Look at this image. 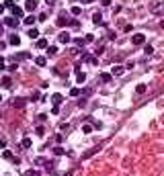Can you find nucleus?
<instances>
[{
    "label": "nucleus",
    "mask_w": 164,
    "mask_h": 176,
    "mask_svg": "<svg viewBox=\"0 0 164 176\" xmlns=\"http://www.w3.org/2000/svg\"><path fill=\"white\" fill-rule=\"evenodd\" d=\"M4 25H6V27H12V29H14V27H19V25H21V21H19L17 16H8V19H4Z\"/></svg>",
    "instance_id": "obj_1"
},
{
    "label": "nucleus",
    "mask_w": 164,
    "mask_h": 176,
    "mask_svg": "<svg viewBox=\"0 0 164 176\" xmlns=\"http://www.w3.org/2000/svg\"><path fill=\"white\" fill-rule=\"evenodd\" d=\"M131 43H133V45H144V43H146V35H140V33L133 35L131 37Z\"/></svg>",
    "instance_id": "obj_2"
},
{
    "label": "nucleus",
    "mask_w": 164,
    "mask_h": 176,
    "mask_svg": "<svg viewBox=\"0 0 164 176\" xmlns=\"http://www.w3.org/2000/svg\"><path fill=\"white\" fill-rule=\"evenodd\" d=\"M150 8H152L154 14H162V12H164V2H162V4H154V6H150Z\"/></svg>",
    "instance_id": "obj_3"
},
{
    "label": "nucleus",
    "mask_w": 164,
    "mask_h": 176,
    "mask_svg": "<svg viewBox=\"0 0 164 176\" xmlns=\"http://www.w3.org/2000/svg\"><path fill=\"white\" fill-rule=\"evenodd\" d=\"M25 8H27V10H35L37 8V0H27V2H25Z\"/></svg>",
    "instance_id": "obj_4"
},
{
    "label": "nucleus",
    "mask_w": 164,
    "mask_h": 176,
    "mask_svg": "<svg viewBox=\"0 0 164 176\" xmlns=\"http://www.w3.org/2000/svg\"><path fill=\"white\" fill-rule=\"evenodd\" d=\"M123 72H125V68H123V66H113V70H111V74H113V76H121Z\"/></svg>",
    "instance_id": "obj_5"
},
{
    "label": "nucleus",
    "mask_w": 164,
    "mask_h": 176,
    "mask_svg": "<svg viewBox=\"0 0 164 176\" xmlns=\"http://www.w3.org/2000/svg\"><path fill=\"white\" fill-rule=\"evenodd\" d=\"M11 10H12V16H17V19H19V16H23V8H21V6H17V4L12 6Z\"/></svg>",
    "instance_id": "obj_6"
},
{
    "label": "nucleus",
    "mask_w": 164,
    "mask_h": 176,
    "mask_svg": "<svg viewBox=\"0 0 164 176\" xmlns=\"http://www.w3.org/2000/svg\"><path fill=\"white\" fill-rule=\"evenodd\" d=\"M0 86H2V88H11V86H12L11 78H8V76H6V78H2V80H0Z\"/></svg>",
    "instance_id": "obj_7"
},
{
    "label": "nucleus",
    "mask_w": 164,
    "mask_h": 176,
    "mask_svg": "<svg viewBox=\"0 0 164 176\" xmlns=\"http://www.w3.org/2000/svg\"><path fill=\"white\" fill-rule=\"evenodd\" d=\"M8 43H11V45H21V37H19V35H11Z\"/></svg>",
    "instance_id": "obj_8"
},
{
    "label": "nucleus",
    "mask_w": 164,
    "mask_h": 176,
    "mask_svg": "<svg viewBox=\"0 0 164 176\" xmlns=\"http://www.w3.org/2000/svg\"><path fill=\"white\" fill-rule=\"evenodd\" d=\"M93 21H94V25H103V14H101V12H94Z\"/></svg>",
    "instance_id": "obj_9"
},
{
    "label": "nucleus",
    "mask_w": 164,
    "mask_h": 176,
    "mask_svg": "<svg viewBox=\"0 0 164 176\" xmlns=\"http://www.w3.org/2000/svg\"><path fill=\"white\" fill-rule=\"evenodd\" d=\"M35 64H37V66H41V68H43V66L47 64V58H43V55H39V58H35Z\"/></svg>",
    "instance_id": "obj_10"
},
{
    "label": "nucleus",
    "mask_w": 164,
    "mask_h": 176,
    "mask_svg": "<svg viewBox=\"0 0 164 176\" xmlns=\"http://www.w3.org/2000/svg\"><path fill=\"white\" fill-rule=\"evenodd\" d=\"M25 25H27V27H33V25H35V16H33V14H31V16H25Z\"/></svg>",
    "instance_id": "obj_11"
},
{
    "label": "nucleus",
    "mask_w": 164,
    "mask_h": 176,
    "mask_svg": "<svg viewBox=\"0 0 164 176\" xmlns=\"http://www.w3.org/2000/svg\"><path fill=\"white\" fill-rule=\"evenodd\" d=\"M51 100H53V106H59V103H62V94H53Z\"/></svg>",
    "instance_id": "obj_12"
},
{
    "label": "nucleus",
    "mask_w": 164,
    "mask_h": 176,
    "mask_svg": "<svg viewBox=\"0 0 164 176\" xmlns=\"http://www.w3.org/2000/svg\"><path fill=\"white\" fill-rule=\"evenodd\" d=\"M12 105L17 106V109H23V106H25V98H14V103H12Z\"/></svg>",
    "instance_id": "obj_13"
},
{
    "label": "nucleus",
    "mask_w": 164,
    "mask_h": 176,
    "mask_svg": "<svg viewBox=\"0 0 164 176\" xmlns=\"http://www.w3.org/2000/svg\"><path fill=\"white\" fill-rule=\"evenodd\" d=\"M37 47H39V49H47L49 45H47L45 39H37Z\"/></svg>",
    "instance_id": "obj_14"
},
{
    "label": "nucleus",
    "mask_w": 164,
    "mask_h": 176,
    "mask_svg": "<svg viewBox=\"0 0 164 176\" xmlns=\"http://www.w3.org/2000/svg\"><path fill=\"white\" fill-rule=\"evenodd\" d=\"M56 53H58V47H56V45H49V47H47V55H49V58H51V55H56Z\"/></svg>",
    "instance_id": "obj_15"
},
{
    "label": "nucleus",
    "mask_w": 164,
    "mask_h": 176,
    "mask_svg": "<svg viewBox=\"0 0 164 176\" xmlns=\"http://www.w3.org/2000/svg\"><path fill=\"white\" fill-rule=\"evenodd\" d=\"M59 41L62 43H70V35L68 33H59Z\"/></svg>",
    "instance_id": "obj_16"
},
{
    "label": "nucleus",
    "mask_w": 164,
    "mask_h": 176,
    "mask_svg": "<svg viewBox=\"0 0 164 176\" xmlns=\"http://www.w3.org/2000/svg\"><path fill=\"white\" fill-rule=\"evenodd\" d=\"M58 25H59V27H66V25H68V19H66V16L62 14V16L58 19Z\"/></svg>",
    "instance_id": "obj_17"
},
{
    "label": "nucleus",
    "mask_w": 164,
    "mask_h": 176,
    "mask_svg": "<svg viewBox=\"0 0 164 176\" xmlns=\"http://www.w3.org/2000/svg\"><path fill=\"white\" fill-rule=\"evenodd\" d=\"M29 37H31V39H37V37H39V31H37V29H29Z\"/></svg>",
    "instance_id": "obj_18"
},
{
    "label": "nucleus",
    "mask_w": 164,
    "mask_h": 176,
    "mask_svg": "<svg viewBox=\"0 0 164 176\" xmlns=\"http://www.w3.org/2000/svg\"><path fill=\"white\" fill-rule=\"evenodd\" d=\"M76 80H78V84H82L84 80H86V76H84L82 72H78V74H76Z\"/></svg>",
    "instance_id": "obj_19"
},
{
    "label": "nucleus",
    "mask_w": 164,
    "mask_h": 176,
    "mask_svg": "<svg viewBox=\"0 0 164 176\" xmlns=\"http://www.w3.org/2000/svg\"><path fill=\"white\" fill-rule=\"evenodd\" d=\"M135 92H138V94H144V92H146V84H138Z\"/></svg>",
    "instance_id": "obj_20"
},
{
    "label": "nucleus",
    "mask_w": 164,
    "mask_h": 176,
    "mask_svg": "<svg viewBox=\"0 0 164 176\" xmlns=\"http://www.w3.org/2000/svg\"><path fill=\"white\" fill-rule=\"evenodd\" d=\"M101 80H103V82H111V74H103Z\"/></svg>",
    "instance_id": "obj_21"
},
{
    "label": "nucleus",
    "mask_w": 164,
    "mask_h": 176,
    "mask_svg": "<svg viewBox=\"0 0 164 176\" xmlns=\"http://www.w3.org/2000/svg\"><path fill=\"white\" fill-rule=\"evenodd\" d=\"M23 148H31V139H29V137H25L23 139Z\"/></svg>",
    "instance_id": "obj_22"
},
{
    "label": "nucleus",
    "mask_w": 164,
    "mask_h": 176,
    "mask_svg": "<svg viewBox=\"0 0 164 176\" xmlns=\"http://www.w3.org/2000/svg\"><path fill=\"white\" fill-rule=\"evenodd\" d=\"M4 6H8V8H12V6H14V0H6V2H4Z\"/></svg>",
    "instance_id": "obj_23"
},
{
    "label": "nucleus",
    "mask_w": 164,
    "mask_h": 176,
    "mask_svg": "<svg viewBox=\"0 0 164 176\" xmlns=\"http://www.w3.org/2000/svg\"><path fill=\"white\" fill-rule=\"evenodd\" d=\"M72 14H80V6H72Z\"/></svg>",
    "instance_id": "obj_24"
},
{
    "label": "nucleus",
    "mask_w": 164,
    "mask_h": 176,
    "mask_svg": "<svg viewBox=\"0 0 164 176\" xmlns=\"http://www.w3.org/2000/svg\"><path fill=\"white\" fill-rule=\"evenodd\" d=\"M144 51H146L148 55H152V51H154V49H152V45H146V49H144Z\"/></svg>",
    "instance_id": "obj_25"
},
{
    "label": "nucleus",
    "mask_w": 164,
    "mask_h": 176,
    "mask_svg": "<svg viewBox=\"0 0 164 176\" xmlns=\"http://www.w3.org/2000/svg\"><path fill=\"white\" fill-rule=\"evenodd\" d=\"M82 131H84V133H90V131H93V127H90V125H84V127H82Z\"/></svg>",
    "instance_id": "obj_26"
},
{
    "label": "nucleus",
    "mask_w": 164,
    "mask_h": 176,
    "mask_svg": "<svg viewBox=\"0 0 164 176\" xmlns=\"http://www.w3.org/2000/svg\"><path fill=\"white\" fill-rule=\"evenodd\" d=\"M78 92H80L78 88H72V90H70V94H72V96H78Z\"/></svg>",
    "instance_id": "obj_27"
},
{
    "label": "nucleus",
    "mask_w": 164,
    "mask_h": 176,
    "mask_svg": "<svg viewBox=\"0 0 164 176\" xmlns=\"http://www.w3.org/2000/svg\"><path fill=\"white\" fill-rule=\"evenodd\" d=\"M0 70H4V58L0 55Z\"/></svg>",
    "instance_id": "obj_28"
},
{
    "label": "nucleus",
    "mask_w": 164,
    "mask_h": 176,
    "mask_svg": "<svg viewBox=\"0 0 164 176\" xmlns=\"http://www.w3.org/2000/svg\"><path fill=\"white\" fill-rule=\"evenodd\" d=\"M101 4H103V6H109V4H111V0H101Z\"/></svg>",
    "instance_id": "obj_29"
},
{
    "label": "nucleus",
    "mask_w": 164,
    "mask_h": 176,
    "mask_svg": "<svg viewBox=\"0 0 164 176\" xmlns=\"http://www.w3.org/2000/svg\"><path fill=\"white\" fill-rule=\"evenodd\" d=\"M47 4H49V6H53V4H56V0H45Z\"/></svg>",
    "instance_id": "obj_30"
},
{
    "label": "nucleus",
    "mask_w": 164,
    "mask_h": 176,
    "mask_svg": "<svg viewBox=\"0 0 164 176\" xmlns=\"http://www.w3.org/2000/svg\"><path fill=\"white\" fill-rule=\"evenodd\" d=\"M6 145V139H0V148H4Z\"/></svg>",
    "instance_id": "obj_31"
},
{
    "label": "nucleus",
    "mask_w": 164,
    "mask_h": 176,
    "mask_svg": "<svg viewBox=\"0 0 164 176\" xmlns=\"http://www.w3.org/2000/svg\"><path fill=\"white\" fill-rule=\"evenodd\" d=\"M4 47H6V43H4V41H0V49H4Z\"/></svg>",
    "instance_id": "obj_32"
},
{
    "label": "nucleus",
    "mask_w": 164,
    "mask_h": 176,
    "mask_svg": "<svg viewBox=\"0 0 164 176\" xmlns=\"http://www.w3.org/2000/svg\"><path fill=\"white\" fill-rule=\"evenodd\" d=\"M2 12H4V4H0V14H2Z\"/></svg>",
    "instance_id": "obj_33"
},
{
    "label": "nucleus",
    "mask_w": 164,
    "mask_h": 176,
    "mask_svg": "<svg viewBox=\"0 0 164 176\" xmlns=\"http://www.w3.org/2000/svg\"><path fill=\"white\" fill-rule=\"evenodd\" d=\"M160 29H164V21H160Z\"/></svg>",
    "instance_id": "obj_34"
},
{
    "label": "nucleus",
    "mask_w": 164,
    "mask_h": 176,
    "mask_svg": "<svg viewBox=\"0 0 164 176\" xmlns=\"http://www.w3.org/2000/svg\"><path fill=\"white\" fill-rule=\"evenodd\" d=\"M84 2H86V4H88V2H93V0H84Z\"/></svg>",
    "instance_id": "obj_35"
},
{
    "label": "nucleus",
    "mask_w": 164,
    "mask_h": 176,
    "mask_svg": "<svg viewBox=\"0 0 164 176\" xmlns=\"http://www.w3.org/2000/svg\"><path fill=\"white\" fill-rule=\"evenodd\" d=\"M0 100H2V96H0Z\"/></svg>",
    "instance_id": "obj_36"
}]
</instances>
